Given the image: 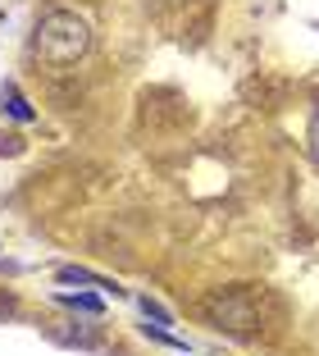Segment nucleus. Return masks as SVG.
I'll return each mask as SVG.
<instances>
[{"label": "nucleus", "instance_id": "1", "mask_svg": "<svg viewBox=\"0 0 319 356\" xmlns=\"http://www.w3.org/2000/svg\"><path fill=\"white\" fill-rule=\"evenodd\" d=\"M92 51V23L73 10H51L42 14L37 32H32V55L46 64H78L83 55Z\"/></svg>", "mask_w": 319, "mask_h": 356}, {"label": "nucleus", "instance_id": "2", "mask_svg": "<svg viewBox=\"0 0 319 356\" xmlns=\"http://www.w3.org/2000/svg\"><path fill=\"white\" fill-rule=\"evenodd\" d=\"M201 315H206V325L224 329L233 338H251L265 329V293L256 288H215V293L201 297Z\"/></svg>", "mask_w": 319, "mask_h": 356}, {"label": "nucleus", "instance_id": "3", "mask_svg": "<svg viewBox=\"0 0 319 356\" xmlns=\"http://www.w3.org/2000/svg\"><path fill=\"white\" fill-rule=\"evenodd\" d=\"M60 283H92V288H101V293H124L114 279H105V274H96V270H83V265H64L60 270Z\"/></svg>", "mask_w": 319, "mask_h": 356}, {"label": "nucleus", "instance_id": "4", "mask_svg": "<svg viewBox=\"0 0 319 356\" xmlns=\"http://www.w3.org/2000/svg\"><path fill=\"white\" fill-rule=\"evenodd\" d=\"M0 101H5V110H10V115L19 119V124H28V119H32V105L23 101V92H19L14 83H5V92H0Z\"/></svg>", "mask_w": 319, "mask_h": 356}, {"label": "nucleus", "instance_id": "5", "mask_svg": "<svg viewBox=\"0 0 319 356\" xmlns=\"http://www.w3.org/2000/svg\"><path fill=\"white\" fill-rule=\"evenodd\" d=\"M60 302L69 306V311H83V315H101L105 311L101 297H92V293H60Z\"/></svg>", "mask_w": 319, "mask_h": 356}, {"label": "nucleus", "instance_id": "6", "mask_svg": "<svg viewBox=\"0 0 319 356\" xmlns=\"http://www.w3.org/2000/svg\"><path fill=\"white\" fill-rule=\"evenodd\" d=\"M137 306H142V315L151 320L155 329H169V325H174V315H169V311H165L160 302H151V297H137Z\"/></svg>", "mask_w": 319, "mask_h": 356}, {"label": "nucleus", "instance_id": "7", "mask_svg": "<svg viewBox=\"0 0 319 356\" xmlns=\"http://www.w3.org/2000/svg\"><path fill=\"white\" fill-rule=\"evenodd\" d=\"M306 156H310V165L319 169V105H315V115H310V128H306Z\"/></svg>", "mask_w": 319, "mask_h": 356}, {"label": "nucleus", "instance_id": "8", "mask_svg": "<svg viewBox=\"0 0 319 356\" xmlns=\"http://www.w3.org/2000/svg\"><path fill=\"white\" fill-rule=\"evenodd\" d=\"M19 151H23L19 137H14V133H0V156H19Z\"/></svg>", "mask_w": 319, "mask_h": 356}, {"label": "nucleus", "instance_id": "9", "mask_svg": "<svg viewBox=\"0 0 319 356\" xmlns=\"http://www.w3.org/2000/svg\"><path fill=\"white\" fill-rule=\"evenodd\" d=\"M14 311H19V302H14V293H5V288H0V320H10Z\"/></svg>", "mask_w": 319, "mask_h": 356}]
</instances>
